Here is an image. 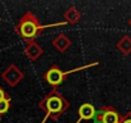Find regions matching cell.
Listing matches in <instances>:
<instances>
[{
    "label": "cell",
    "mask_w": 131,
    "mask_h": 123,
    "mask_svg": "<svg viewBox=\"0 0 131 123\" xmlns=\"http://www.w3.org/2000/svg\"><path fill=\"white\" fill-rule=\"evenodd\" d=\"M117 50L123 54V55H130L131 54V37L128 35H125L123 37H121L117 44H116Z\"/></svg>",
    "instance_id": "30bf717a"
},
{
    "label": "cell",
    "mask_w": 131,
    "mask_h": 123,
    "mask_svg": "<svg viewBox=\"0 0 131 123\" xmlns=\"http://www.w3.org/2000/svg\"><path fill=\"white\" fill-rule=\"evenodd\" d=\"M119 123H131V112L126 113L125 115H121Z\"/></svg>",
    "instance_id": "7c38bea8"
},
{
    "label": "cell",
    "mask_w": 131,
    "mask_h": 123,
    "mask_svg": "<svg viewBox=\"0 0 131 123\" xmlns=\"http://www.w3.org/2000/svg\"><path fill=\"white\" fill-rule=\"evenodd\" d=\"M0 86H2V85H0Z\"/></svg>",
    "instance_id": "e0dca14e"
},
{
    "label": "cell",
    "mask_w": 131,
    "mask_h": 123,
    "mask_svg": "<svg viewBox=\"0 0 131 123\" xmlns=\"http://www.w3.org/2000/svg\"><path fill=\"white\" fill-rule=\"evenodd\" d=\"M0 21H2V18H0Z\"/></svg>",
    "instance_id": "2e32d148"
},
{
    "label": "cell",
    "mask_w": 131,
    "mask_h": 123,
    "mask_svg": "<svg viewBox=\"0 0 131 123\" xmlns=\"http://www.w3.org/2000/svg\"><path fill=\"white\" fill-rule=\"evenodd\" d=\"M63 26V24H67L66 22H62V23H57V24H46V26H42L39 21V18L35 16V13L27 10L21 18L19 21L17 22L16 27H14V31L16 33L26 42H30V41H35V39H37L42 31L46 28V27H55V26Z\"/></svg>",
    "instance_id": "6da1fadb"
},
{
    "label": "cell",
    "mask_w": 131,
    "mask_h": 123,
    "mask_svg": "<svg viewBox=\"0 0 131 123\" xmlns=\"http://www.w3.org/2000/svg\"><path fill=\"white\" fill-rule=\"evenodd\" d=\"M128 24H130V26H131V18H130V21H128Z\"/></svg>",
    "instance_id": "5bb4252c"
},
{
    "label": "cell",
    "mask_w": 131,
    "mask_h": 123,
    "mask_svg": "<svg viewBox=\"0 0 131 123\" xmlns=\"http://www.w3.org/2000/svg\"><path fill=\"white\" fill-rule=\"evenodd\" d=\"M44 53V49L36 42V41H30V42H26V47H25V54L26 56L31 60V61H35L37 60Z\"/></svg>",
    "instance_id": "8992f818"
},
{
    "label": "cell",
    "mask_w": 131,
    "mask_h": 123,
    "mask_svg": "<svg viewBox=\"0 0 131 123\" xmlns=\"http://www.w3.org/2000/svg\"><path fill=\"white\" fill-rule=\"evenodd\" d=\"M96 123H119L121 114L112 105H103L95 113Z\"/></svg>",
    "instance_id": "277c9868"
},
{
    "label": "cell",
    "mask_w": 131,
    "mask_h": 123,
    "mask_svg": "<svg viewBox=\"0 0 131 123\" xmlns=\"http://www.w3.org/2000/svg\"><path fill=\"white\" fill-rule=\"evenodd\" d=\"M63 17H64L66 23H67V24L75 26V24L81 19V12H80V10H77V8H76V7H70L67 10L64 12Z\"/></svg>",
    "instance_id": "9c48e42d"
},
{
    "label": "cell",
    "mask_w": 131,
    "mask_h": 123,
    "mask_svg": "<svg viewBox=\"0 0 131 123\" xmlns=\"http://www.w3.org/2000/svg\"><path fill=\"white\" fill-rule=\"evenodd\" d=\"M10 108H12L10 96H9V97H5V99H3V100H0V117L4 115L5 113H8Z\"/></svg>",
    "instance_id": "8fae6325"
},
{
    "label": "cell",
    "mask_w": 131,
    "mask_h": 123,
    "mask_svg": "<svg viewBox=\"0 0 131 123\" xmlns=\"http://www.w3.org/2000/svg\"><path fill=\"white\" fill-rule=\"evenodd\" d=\"M95 108L91 103H84L79 108V120H90L95 118Z\"/></svg>",
    "instance_id": "ba28073f"
},
{
    "label": "cell",
    "mask_w": 131,
    "mask_h": 123,
    "mask_svg": "<svg viewBox=\"0 0 131 123\" xmlns=\"http://www.w3.org/2000/svg\"><path fill=\"white\" fill-rule=\"evenodd\" d=\"M37 106L45 113V118L42 119V123H45L48 119L57 120L60 118L70 108V103L60 92H58V90H50L39 101Z\"/></svg>",
    "instance_id": "7a4b0ae2"
},
{
    "label": "cell",
    "mask_w": 131,
    "mask_h": 123,
    "mask_svg": "<svg viewBox=\"0 0 131 123\" xmlns=\"http://www.w3.org/2000/svg\"><path fill=\"white\" fill-rule=\"evenodd\" d=\"M80 122H81V120H77V122H76V123H80Z\"/></svg>",
    "instance_id": "9a60e30c"
},
{
    "label": "cell",
    "mask_w": 131,
    "mask_h": 123,
    "mask_svg": "<svg viewBox=\"0 0 131 123\" xmlns=\"http://www.w3.org/2000/svg\"><path fill=\"white\" fill-rule=\"evenodd\" d=\"M51 44H53V46H54L59 53H64L66 50H67V49L72 45V41H71V39L67 37V35H66V33H58V35L53 39Z\"/></svg>",
    "instance_id": "52a82bcc"
},
{
    "label": "cell",
    "mask_w": 131,
    "mask_h": 123,
    "mask_svg": "<svg viewBox=\"0 0 131 123\" xmlns=\"http://www.w3.org/2000/svg\"><path fill=\"white\" fill-rule=\"evenodd\" d=\"M96 64H98L96 61H94L93 64H88V66H84V67H79V68H75V69H71V71H62L58 64H53V66L42 75V78H44V81H45L46 83H49V85L53 87V90H57V87L60 86V85L64 82L66 77H67L68 75H72V73H75V72H79V71L90 68V67L96 66Z\"/></svg>",
    "instance_id": "3957f363"
},
{
    "label": "cell",
    "mask_w": 131,
    "mask_h": 123,
    "mask_svg": "<svg viewBox=\"0 0 131 123\" xmlns=\"http://www.w3.org/2000/svg\"><path fill=\"white\" fill-rule=\"evenodd\" d=\"M2 78L4 82H7L10 87H16L17 85H19V82H22V80L25 78L23 72L16 66V64H10L3 73H2Z\"/></svg>",
    "instance_id": "5b68a950"
},
{
    "label": "cell",
    "mask_w": 131,
    "mask_h": 123,
    "mask_svg": "<svg viewBox=\"0 0 131 123\" xmlns=\"http://www.w3.org/2000/svg\"><path fill=\"white\" fill-rule=\"evenodd\" d=\"M5 97H9V95H8V92L0 86V100H3V99H5Z\"/></svg>",
    "instance_id": "4fadbf2b"
}]
</instances>
